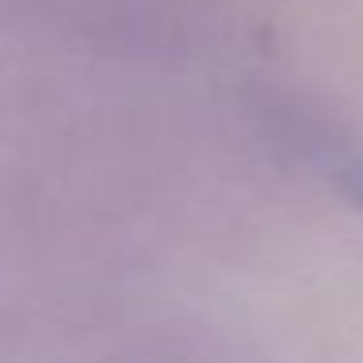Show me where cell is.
<instances>
[{"mask_svg":"<svg viewBox=\"0 0 363 363\" xmlns=\"http://www.w3.org/2000/svg\"><path fill=\"white\" fill-rule=\"evenodd\" d=\"M340 191L347 196V203L363 211V160H355V164H347L340 172Z\"/></svg>","mask_w":363,"mask_h":363,"instance_id":"6da1fadb","label":"cell"}]
</instances>
